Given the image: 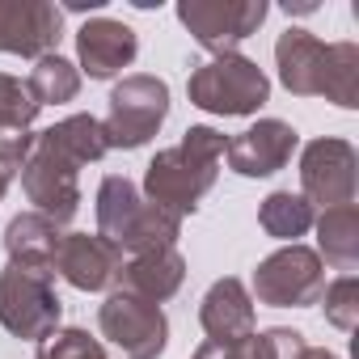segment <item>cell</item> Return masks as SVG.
I'll return each mask as SVG.
<instances>
[{
	"instance_id": "1",
	"label": "cell",
	"mask_w": 359,
	"mask_h": 359,
	"mask_svg": "<svg viewBox=\"0 0 359 359\" xmlns=\"http://www.w3.org/2000/svg\"><path fill=\"white\" fill-rule=\"evenodd\" d=\"M106 152L110 144H106L102 118L93 114H68L55 127L39 131L22 161V191L34 203V212H43L64 229L81 212V182H76L81 165H93Z\"/></svg>"
},
{
	"instance_id": "2",
	"label": "cell",
	"mask_w": 359,
	"mask_h": 359,
	"mask_svg": "<svg viewBox=\"0 0 359 359\" xmlns=\"http://www.w3.org/2000/svg\"><path fill=\"white\" fill-rule=\"evenodd\" d=\"M224 131L216 127H191L173 148H161L144 169V199L156 203L169 216H191L199 199L216 187V173L224 161Z\"/></svg>"
},
{
	"instance_id": "3",
	"label": "cell",
	"mask_w": 359,
	"mask_h": 359,
	"mask_svg": "<svg viewBox=\"0 0 359 359\" xmlns=\"http://www.w3.org/2000/svg\"><path fill=\"white\" fill-rule=\"evenodd\" d=\"M97 237H106L110 245L135 254H152V250H173L182 237V220L161 212L156 203H148L140 195V187L123 173H106L97 187Z\"/></svg>"
},
{
	"instance_id": "4",
	"label": "cell",
	"mask_w": 359,
	"mask_h": 359,
	"mask_svg": "<svg viewBox=\"0 0 359 359\" xmlns=\"http://www.w3.org/2000/svg\"><path fill=\"white\" fill-rule=\"evenodd\" d=\"M187 93H191V106L208 114L245 118L271 97V81L254 60L229 51V55H212L208 64H199L187 81Z\"/></svg>"
},
{
	"instance_id": "5",
	"label": "cell",
	"mask_w": 359,
	"mask_h": 359,
	"mask_svg": "<svg viewBox=\"0 0 359 359\" xmlns=\"http://www.w3.org/2000/svg\"><path fill=\"white\" fill-rule=\"evenodd\" d=\"M60 317H64V304L47 271H30L13 262L0 271V325L13 338L43 342L60 330Z\"/></svg>"
},
{
	"instance_id": "6",
	"label": "cell",
	"mask_w": 359,
	"mask_h": 359,
	"mask_svg": "<svg viewBox=\"0 0 359 359\" xmlns=\"http://www.w3.org/2000/svg\"><path fill=\"white\" fill-rule=\"evenodd\" d=\"M169 118V85L148 72H131L110 89V110L102 118L110 148H144Z\"/></svg>"
},
{
	"instance_id": "7",
	"label": "cell",
	"mask_w": 359,
	"mask_h": 359,
	"mask_svg": "<svg viewBox=\"0 0 359 359\" xmlns=\"http://www.w3.org/2000/svg\"><path fill=\"white\" fill-rule=\"evenodd\" d=\"M325 292V266L309 245H283L254 266V296L271 309H309Z\"/></svg>"
},
{
	"instance_id": "8",
	"label": "cell",
	"mask_w": 359,
	"mask_h": 359,
	"mask_svg": "<svg viewBox=\"0 0 359 359\" xmlns=\"http://www.w3.org/2000/svg\"><path fill=\"white\" fill-rule=\"evenodd\" d=\"M97 330L102 338H110L127 359H161L165 342H169V317L161 304L114 287L106 296V304L97 309Z\"/></svg>"
},
{
	"instance_id": "9",
	"label": "cell",
	"mask_w": 359,
	"mask_h": 359,
	"mask_svg": "<svg viewBox=\"0 0 359 359\" xmlns=\"http://www.w3.org/2000/svg\"><path fill=\"white\" fill-rule=\"evenodd\" d=\"M300 191L321 212L342 208V203H355V191H359V156H355L351 140L321 135V140H309L304 144V152H300Z\"/></svg>"
},
{
	"instance_id": "10",
	"label": "cell",
	"mask_w": 359,
	"mask_h": 359,
	"mask_svg": "<svg viewBox=\"0 0 359 359\" xmlns=\"http://www.w3.org/2000/svg\"><path fill=\"white\" fill-rule=\"evenodd\" d=\"M266 13H271L266 0H182L177 5V22L212 55H229L237 43L258 34Z\"/></svg>"
},
{
	"instance_id": "11",
	"label": "cell",
	"mask_w": 359,
	"mask_h": 359,
	"mask_svg": "<svg viewBox=\"0 0 359 359\" xmlns=\"http://www.w3.org/2000/svg\"><path fill=\"white\" fill-rule=\"evenodd\" d=\"M64 39V9L51 0H0V51L43 60Z\"/></svg>"
},
{
	"instance_id": "12",
	"label": "cell",
	"mask_w": 359,
	"mask_h": 359,
	"mask_svg": "<svg viewBox=\"0 0 359 359\" xmlns=\"http://www.w3.org/2000/svg\"><path fill=\"white\" fill-rule=\"evenodd\" d=\"M296 148H300V135H296L292 123L258 118L254 127H245L241 135L229 140L224 156H229V169L241 173V177H271V173H279L292 161Z\"/></svg>"
},
{
	"instance_id": "13",
	"label": "cell",
	"mask_w": 359,
	"mask_h": 359,
	"mask_svg": "<svg viewBox=\"0 0 359 359\" xmlns=\"http://www.w3.org/2000/svg\"><path fill=\"white\" fill-rule=\"evenodd\" d=\"M55 275L68 279L76 292H106L123 275V250L97 233H64L55 254Z\"/></svg>"
},
{
	"instance_id": "14",
	"label": "cell",
	"mask_w": 359,
	"mask_h": 359,
	"mask_svg": "<svg viewBox=\"0 0 359 359\" xmlns=\"http://www.w3.org/2000/svg\"><path fill=\"white\" fill-rule=\"evenodd\" d=\"M140 51V39L127 22H114V18H89L81 30H76V68L89 72V81H110L118 76L123 68H131Z\"/></svg>"
},
{
	"instance_id": "15",
	"label": "cell",
	"mask_w": 359,
	"mask_h": 359,
	"mask_svg": "<svg viewBox=\"0 0 359 359\" xmlns=\"http://www.w3.org/2000/svg\"><path fill=\"white\" fill-rule=\"evenodd\" d=\"M325 55L330 43H321L313 30L304 26H287L275 43V68L287 93L296 97H321L325 89Z\"/></svg>"
},
{
	"instance_id": "16",
	"label": "cell",
	"mask_w": 359,
	"mask_h": 359,
	"mask_svg": "<svg viewBox=\"0 0 359 359\" xmlns=\"http://www.w3.org/2000/svg\"><path fill=\"white\" fill-rule=\"evenodd\" d=\"M199 325L208 330L212 342H241V338L258 334V313H254L250 287L233 275L216 279L199 304Z\"/></svg>"
},
{
	"instance_id": "17",
	"label": "cell",
	"mask_w": 359,
	"mask_h": 359,
	"mask_svg": "<svg viewBox=\"0 0 359 359\" xmlns=\"http://www.w3.org/2000/svg\"><path fill=\"white\" fill-rule=\"evenodd\" d=\"M60 245H64V229L55 220H47L43 212H22L5 229V254H9L13 266H30V271L55 275Z\"/></svg>"
},
{
	"instance_id": "18",
	"label": "cell",
	"mask_w": 359,
	"mask_h": 359,
	"mask_svg": "<svg viewBox=\"0 0 359 359\" xmlns=\"http://www.w3.org/2000/svg\"><path fill=\"white\" fill-rule=\"evenodd\" d=\"M182 279H187V258L177 254V245L173 250L135 254L131 262H123V275H118V283L127 292H135V296H144L152 304L169 300L177 287H182Z\"/></svg>"
},
{
	"instance_id": "19",
	"label": "cell",
	"mask_w": 359,
	"mask_h": 359,
	"mask_svg": "<svg viewBox=\"0 0 359 359\" xmlns=\"http://www.w3.org/2000/svg\"><path fill=\"white\" fill-rule=\"evenodd\" d=\"M304 334L300 330H287V325H275V330H262V334H250L241 342H199L191 359H300L304 355Z\"/></svg>"
},
{
	"instance_id": "20",
	"label": "cell",
	"mask_w": 359,
	"mask_h": 359,
	"mask_svg": "<svg viewBox=\"0 0 359 359\" xmlns=\"http://www.w3.org/2000/svg\"><path fill=\"white\" fill-rule=\"evenodd\" d=\"M313 224H317V258H321V266H334V271L351 275L359 266V208L355 203L330 208Z\"/></svg>"
},
{
	"instance_id": "21",
	"label": "cell",
	"mask_w": 359,
	"mask_h": 359,
	"mask_svg": "<svg viewBox=\"0 0 359 359\" xmlns=\"http://www.w3.org/2000/svg\"><path fill=\"white\" fill-rule=\"evenodd\" d=\"M313 220H317L313 203H309L304 195H292V191H275V195H266L262 208H258L262 233L275 237V241H287V245H296V237H304V233L313 229Z\"/></svg>"
},
{
	"instance_id": "22",
	"label": "cell",
	"mask_w": 359,
	"mask_h": 359,
	"mask_svg": "<svg viewBox=\"0 0 359 359\" xmlns=\"http://www.w3.org/2000/svg\"><path fill=\"white\" fill-rule=\"evenodd\" d=\"M26 89L39 106H64V102H76L81 93V68L72 60H64L60 51L34 60L30 76H26Z\"/></svg>"
},
{
	"instance_id": "23",
	"label": "cell",
	"mask_w": 359,
	"mask_h": 359,
	"mask_svg": "<svg viewBox=\"0 0 359 359\" xmlns=\"http://www.w3.org/2000/svg\"><path fill=\"white\" fill-rule=\"evenodd\" d=\"M321 97L334 102V106H342V110L359 106V47L355 43H330Z\"/></svg>"
},
{
	"instance_id": "24",
	"label": "cell",
	"mask_w": 359,
	"mask_h": 359,
	"mask_svg": "<svg viewBox=\"0 0 359 359\" xmlns=\"http://www.w3.org/2000/svg\"><path fill=\"white\" fill-rule=\"evenodd\" d=\"M39 110H43V106L30 97L26 81L0 72V135H30Z\"/></svg>"
},
{
	"instance_id": "25",
	"label": "cell",
	"mask_w": 359,
	"mask_h": 359,
	"mask_svg": "<svg viewBox=\"0 0 359 359\" xmlns=\"http://www.w3.org/2000/svg\"><path fill=\"white\" fill-rule=\"evenodd\" d=\"M34 359H106V346L89 330L68 325V330H55L51 338H43Z\"/></svg>"
},
{
	"instance_id": "26",
	"label": "cell",
	"mask_w": 359,
	"mask_h": 359,
	"mask_svg": "<svg viewBox=\"0 0 359 359\" xmlns=\"http://www.w3.org/2000/svg\"><path fill=\"white\" fill-rule=\"evenodd\" d=\"M321 300H325V304H321V309H325V321L351 334L355 321H359V279H355V275H342V279L325 283Z\"/></svg>"
},
{
	"instance_id": "27",
	"label": "cell",
	"mask_w": 359,
	"mask_h": 359,
	"mask_svg": "<svg viewBox=\"0 0 359 359\" xmlns=\"http://www.w3.org/2000/svg\"><path fill=\"white\" fill-rule=\"evenodd\" d=\"M64 9H72V13H97V9H106V0H68Z\"/></svg>"
},
{
	"instance_id": "28",
	"label": "cell",
	"mask_w": 359,
	"mask_h": 359,
	"mask_svg": "<svg viewBox=\"0 0 359 359\" xmlns=\"http://www.w3.org/2000/svg\"><path fill=\"white\" fill-rule=\"evenodd\" d=\"M300 359H338L334 351H325V346H304V355Z\"/></svg>"
}]
</instances>
